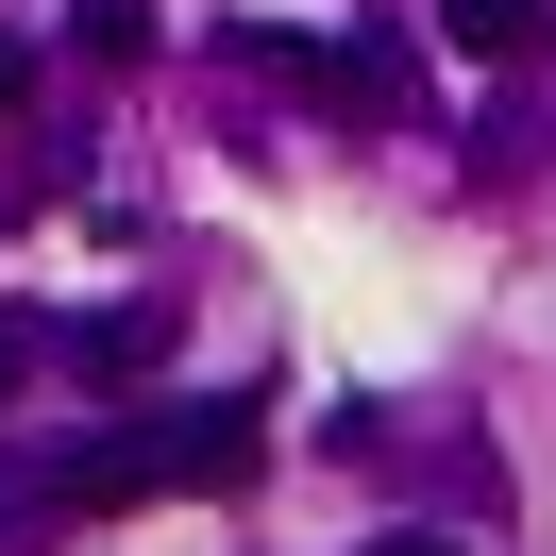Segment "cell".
<instances>
[{
	"mask_svg": "<svg viewBox=\"0 0 556 556\" xmlns=\"http://www.w3.org/2000/svg\"><path fill=\"white\" fill-rule=\"evenodd\" d=\"M35 354H51V320H17V304H0V388H35Z\"/></svg>",
	"mask_w": 556,
	"mask_h": 556,
	"instance_id": "8992f818",
	"label": "cell"
},
{
	"mask_svg": "<svg viewBox=\"0 0 556 556\" xmlns=\"http://www.w3.org/2000/svg\"><path fill=\"white\" fill-rule=\"evenodd\" d=\"M68 354H85L102 388H136L152 354H169V304H102V320H68Z\"/></svg>",
	"mask_w": 556,
	"mask_h": 556,
	"instance_id": "3957f363",
	"label": "cell"
},
{
	"mask_svg": "<svg viewBox=\"0 0 556 556\" xmlns=\"http://www.w3.org/2000/svg\"><path fill=\"white\" fill-rule=\"evenodd\" d=\"M253 455H270L253 388H186V405H136V421H102V439H68V455H51V506H68V522L169 506V489H237Z\"/></svg>",
	"mask_w": 556,
	"mask_h": 556,
	"instance_id": "6da1fadb",
	"label": "cell"
},
{
	"mask_svg": "<svg viewBox=\"0 0 556 556\" xmlns=\"http://www.w3.org/2000/svg\"><path fill=\"white\" fill-rule=\"evenodd\" d=\"M17 102H35V51H17V35H0V118H17Z\"/></svg>",
	"mask_w": 556,
	"mask_h": 556,
	"instance_id": "ba28073f",
	"label": "cell"
},
{
	"mask_svg": "<svg viewBox=\"0 0 556 556\" xmlns=\"http://www.w3.org/2000/svg\"><path fill=\"white\" fill-rule=\"evenodd\" d=\"M354 556H472V540H439V522H388V540H354Z\"/></svg>",
	"mask_w": 556,
	"mask_h": 556,
	"instance_id": "52a82bcc",
	"label": "cell"
},
{
	"mask_svg": "<svg viewBox=\"0 0 556 556\" xmlns=\"http://www.w3.org/2000/svg\"><path fill=\"white\" fill-rule=\"evenodd\" d=\"M68 51H102V68H136V51H152V0H85V17H68Z\"/></svg>",
	"mask_w": 556,
	"mask_h": 556,
	"instance_id": "5b68a950",
	"label": "cell"
},
{
	"mask_svg": "<svg viewBox=\"0 0 556 556\" xmlns=\"http://www.w3.org/2000/svg\"><path fill=\"white\" fill-rule=\"evenodd\" d=\"M540 35H556V0H455V51H489V68H522Z\"/></svg>",
	"mask_w": 556,
	"mask_h": 556,
	"instance_id": "277c9868",
	"label": "cell"
},
{
	"mask_svg": "<svg viewBox=\"0 0 556 556\" xmlns=\"http://www.w3.org/2000/svg\"><path fill=\"white\" fill-rule=\"evenodd\" d=\"M237 68H287L320 118H405L421 102V68L405 51H354V35H287V17H237Z\"/></svg>",
	"mask_w": 556,
	"mask_h": 556,
	"instance_id": "7a4b0ae2",
	"label": "cell"
}]
</instances>
